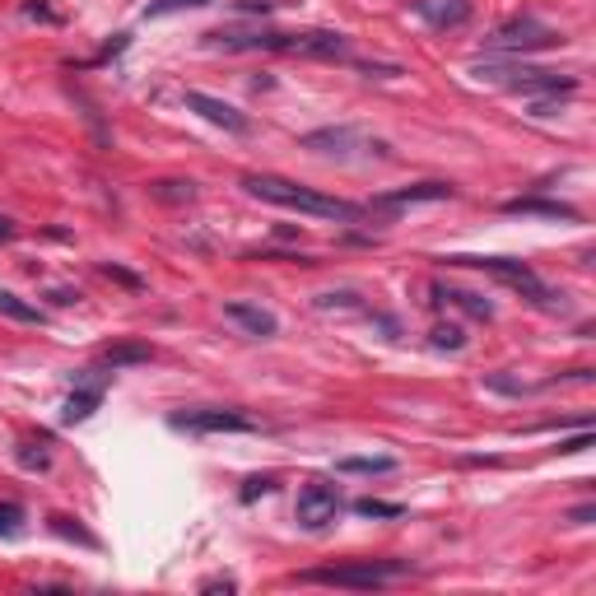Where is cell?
<instances>
[{
	"label": "cell",
	"mask_w": 596,
	"mask_h": 596,
	"mask_svg": "<svg viewBox=\"0 0 596 596\" xmlns=\"http://www.w3.org/2000/svg\"><path fill=\"white\" fill-rule=\"evenodd\" d=\"M354 513L359 517H401L406 508H401V503H382V499H359L354 503Z\"/></svg>",
	"instance_id": "obj_23"
},
{
	"label": "cell",
	"mask_w": 596,
	"mask_h": 596,
	"mask_svg": "<svg viewBox=\"0 0 596 596\" xmlns=\"http://www.w3.org/2000/svg\"><path fill=\"white\" fill-rule=\"evenodd\" d=\"M275 489V475H252L243 485V503H252V499H261V494H271Z\"/></svg>",
	"instance_id": "obj_27"
},
{
	"label": "cell",
	"mask_w": 596,
	"mask_h": 596,
	"mask_svg": "<svg viewBox=\"0 0 596 596\" xmlns=\"http://www.w3.org/2000/svg\"><path fill=\"white\" fill-rule=\"evenodd\" d=\"M52 531H56V536H70V541H80V545H98L94 536H89L80 522H70V517H52Z\"/></svg>",
	"instance_id": "obj_25"
},
{
	"label": "cell",
	"mask_w": 596,
	"mask_h": 596,
	"mask_svg": "<svg viewBox=\"0 0 596 596\" xmlns=\"http://www.w3.org/2000/svg\"><path fill=\"white\" fill-rule=\"evenodd\" d=\"M592 517H596V508H592V503H583V508H573V513H569V522H573V527H587Z\"/></svg>",
	"instance_id": "obj_33"
},
{
	"label": "cell",
	"mask_w": 596,
	"mask_h": 596,
	"mask_svg": "<svg viewBox=\"0 0 596 596\" xmlns=\"http://www.w3.org/2000/svg\"><path fill=\"white\" fill-rule=\"evenodd\" d=\"M415 14L429 28H461V24H471L475 5L471 0H415Z\"/></svg>",
	"instance_id": "obj_11"
},
{
	"label": "cell",
	"mask_w": 596,
	"mask_h": 596,
	"mask_svg": "<svg viewBox=\"0 0 596 596\" xmlns=\"http://www.w3.org/2000/svg\"><path fill=\"white\" fill-rule=\"evenodd\" d=\"M503 215H536V219H564V224H573L578 210L569 201H550V196H513V201H503Z\"/></svg>",
	"instance_id": "obj_12"
},
{
	"label": "cell",
	"mask_w": 596,
	"mask_h": 596,
	"mask_svg": "<svg viewBox=\"0 0 596 596\" xmlns=\"http://www.w3.org/2000/svg\"><path fill=\"white\" fill-rule=\"evenodd\" d=\"M0 312H5V317H14V322H42V312L33 308V303L5 294V289H0Z\"/></svg>",
	"instance_id": "obj_20"
},
{
	"label": "cell",
	"mask_w": 596,
	"mask_h": 596,
	"mask_svg": "<svg viewBox=\"0 0 596 596\" xmlns=\"http://www.w3.org/2000/svg\"><path fill=\"white\" fill-rule=\"evenodd\" d=\"M443 298H447V303H457L461 312L480 317V322H489V317H494V303H485L480 294H466V289H443V285H438L434 289V303H443Z\"/></svg>",
	"instance_id": "obj_16"
},
{
	"label": "cell",
	"mask_w": 596,
	"mask_h": 596,
	"mask_svg": "<svg viewBox=\"0 0 596 596\" xmlns=\"http://www.w3.org/2000/svg\"><path fill=\"white\" fill-rule=\"evenodd\" d=\"M434 350H466V331L461 326H434Z\"/></svg>",
	"instance_id": "obj_22"
},
{
	"label": "cell",
	"mask_w": 596,
	"mask_h": 596,
	"mask_svg": "<svg viewBox=\"0 0 596 596\" xmlns=\"http://www.w3.org/2000/svg\"><path fill=\"white\" fill-rule=\"evenodd\" d=\"M154 359V350L149 345H112V350H103V368H131V364H149Z\"/></svg>",
	"instance_id": "obj_17"
},
{
	"label": "cell",
	"mask_w": 596,
	"mask_h": 596,
	"mask_svg": "<svg viewBox=\"0 0 596 596\" xmlns=\"http://www.w3.org/2000/svg\"><path fill=\"white\" fill-rule=\"evenodd\" d=\"M224 317H229V322H238L247 331V336H275V331H280V322H275L271 312L266 308H257V303H243V298H233V303H224Z\"/></svg>",
	"instance_id": "obj_13"
},
{
	"label": "cell",
	"mask_w": 596,
	"mask_h": 596,
	"mask_svg": "<svg viewBox=\"0 0 596 596\" xmlns=\"http://www.w3.org/2000/svg\"><path fill=\"white\" fill-rule=\"evenodd\" d=\"M289 56H312V61H350V38L336 33V28H308V33H294Z\"/></svg>",
	"instance_id": "obj_10"
},
{
	"label": "cell",
	"mask_w": 596,
	"mask_h": 596,
	"mask_svg": "<svg viewBox=\"0 0 596 596\" xmlns=\"http://www.w3.org/2000/svg\"><path fill=\"white\" fill-rule=\"evenodd\" d=\"M317 308H359V294H350V289H340V294H322V298H317Z\"/></svg>",
	"instance_id": "obj_28"
},
{
	"label": "cell",
	"mask_w": 596,
	"mask_h": 596,
	"mask_svg": "<svg viewBox=\"0 0 596 596\" xmlns=\"http://www.w3.org/2000/svg\"><path fill=\"white\" fill-rule=\"evenodd\" d=\"M452 266H475V271L494 275V280H503L508 289H517V294H527L531 303H541V308H559L555 294L545 289V280L536 271H531L527 261H513V257H447Z\"/></svg>",
	"instance_id": "obj_4"
},
{
	"label": "cell",
	"mask_w": 596,
	"mask_h": 596,
	"mask_svg": "<svg viewBox=\"0 0 596 596\" xmlns=\"http://www.w3.org/2000/svg\"><path fill=\"white\" fill-rule=\"evenodd\" d=\"M475 75L489 84H503L513 94L527 98H569L578 89L573 75H559V70H536V66H475Z\"/></svg>",
	"instance_id": "obj_3"
},
{
	"label": "cell",
	"mask_w": 596,
	"mask_h": 596,
	"mask_svg": "<svg viewBox=\"0 0 596 596\" xmlns=\"http://www.w3.org/2000/svg\"><path fill=\"white\" fill-rule=\"evenodd\" d=\"M24 14H28V19H47V24H61V14L47 10L42 0H24Z\"/></svg>",
	"instance_id": "obj_29"
},
{
	"label": "cell",
	"mask_w": 596,
	"mask_h": 596,
	"mask_svg": "<svg viewBox=\"0 0 596 596\" xmlns=\"http://www.w3.org/2000/svg\"><path fill=\"white\" fill-rule=\"evenodd\" d=\"M149 196L154 201H168V205H187V201H196V182H149Z\"/></svg>",
	"instance_id": "obj_19"
},
{
	"label": "cell",
	"mask_w": 596,
	"mask_h": 596,
	"mask_svg": "<svg viewBox=\"0 0 596 596\" xmlns=\"http://www.w3.org/2000/svg\"><path fill=\"white\" fill-rule=\"evenodd\" d=\"M336 471H345V475H392L396 461L392 457H340Z\"/></svg>",
	"instance_id": "obj_18"
},
{
	"label": "cell",
	"mask_w": 596,
	"mask_h": 596,
	"mask_svg": "<svg viewBox=\"0 0 596 596\" xmlns=\"http://www.w3.org/2000/svg\"><path fill=\"white\" fill-rule=\"evenodd\" d=\"M243 187H247V196H257V201H266V205H280V210H294V215L336 219V224H359V219L368 215V205L340 201V196H322V191L298 187V182L275 177V173H247Z\"/></svg>",
	"instance_id": "obj_1"
},
{
	"label": "cell",
	"mask_w": 596,
	"mask_h": 596,
	"mask_svg": "<svg viewBox=\"0 0 596 596\" xmlns=\"http://www.w3.org/2000/svg\"><path fill=\"white\" fill-rule=\"evenodd\" d=\"M406 559H354V564H331V569H303L298 583H322V587H350V592H373L396 578H406Z\"/></svg>",
	"instance_id": "obj_2"
},
{
	"label": "cell",
	"mask_w": 596,
	"mask_h": 596,
	"mask_svg": "<svg viewBox=\"0 0 596 596\" xmlns=\"http://www.w3.org/2000/svg\"><path fill=\"white\" fill-rule=\"evenodd\" d=\"M201 592H238V578H205Z\"/></svg>",
	"instance_id": "obj_31"
},
{
	"label": "cell",
	"mask_w": 596,
	"mask_h": 596,
	"mask_svg": "<svg viewBox=\"0 0 596 596\" xmlns=\"http://www.w3.org/2000/svg\"><path fill=\"white\" fill-rule=\"evenodd\" d=\"M420 201H452V187L447 182H415V187H401V191H387L378 196V210H396V205H420Z\"/></svg>",
	"instance_id": "obj_14"
},
{
	"label": "cell",
	"mask_w": 596,
	"mask_h": 596,
	"mask_svg": "<svg viewBox=\"0 0 596 596\" xmlns=\"http://www.w3.org/2000/svg\"><path fill=\"white\" fill-rule=\"evenodd\" d=\"M103 275H112V280H122V285H131V289L140 285V275H131V271H117V266H103Z\"/></svg>",
	"instance_id": "obj_34"
},
{
	"label": "cell",
	"mask_w": 596,
	"mask_h": 596,
	"mask_svg": "<svg viewBox=\"0 0 596 596\" xmlns=\"http://www.w3.org/2000/svg\"><path fill=\"white\" fill-rule=\"evenodd\" d=\"M485 387H489V392H503V396H522V392H531L527 382H513V378H503V373H485Z\"/></svg>",
	"instance_id": "obj_26"
},
{
	"label": "cell",
	"mask_w": 596,
	"mask_h": 596,
	"mask_svg": "<svg viewBox=\"0 0 596 596\" xmlns=\"http://www.w3.org/2000/svg\"><path fill=\"white\" fill-rule=\"evenodd\" d=\"M14 457H19V466H24V471H47V466H52V457H47L38 443H24Z\"/></svg>",
	"instance_id": "obj_24"
},
{
	"label": "cell",
	"mask_w": 596,
	"mask_h": 596,
	"mask_svg": "<svg viewBox=\"0 0 596 596\" xmlns=\"http://www.w3.org/2000/svg\"><path fill=\"white\" fill-rule=\"evenodd\" d=\"M19 531H24V508H19V503H0V536L14 541Z\"/></svg>",
	"instance_id": "obj_21"
},
{
	"label": "cell",
	"mask_w": 596,
	"mask_h": 596,
	"mask_svg": "<svg viewBox=\"0 0 596 596\" xmlns=\"http://www.w3.org/2000/svg\"><path fill=\"white\" fill-rule=\"evenodd\" d=\"M294 517L303 531H326L340 517V489L326 485V480H308L294 503Z\"/></svg>",
	"instance_id": "obj_6"
},
{
	"label": "cell",
	"mask_w": 596,
	"mask_h": 596,
	"mask_svg": "<svg viewBox=\"0 0 596 596\" xmlns=\"http://www.w3.org/2000/svg\"><path fill=\"white\" fill-rule=\"evenodd\" d=\"M583 447H592V434H578V438H564V443H559V452H583Z\"/></svg>",
	"instance_id": "obj_32"
},
{
	"label": "cell",
	"mask_w": 596,
	"mask_h": 596,
	"mask_svg": "<svg viewBox=\"0 0 596 596\" xmlns=\"http://www.w3.org/2000/svg\"><path fill=\"white\" fill-rule=\"evenodd\" d=\"M10 238H14V224H10L5 215H0V243H10Z\"/></svg>",
	"instance_id": "obj_35"
},
{
	"label": "cell",
	"mask_w": 596,
	"mask_h": 596,
	"mask_svg": "<svg viewBox=\"0 0 596 596\" xmlns=\"http://www.w3.org/2000/svg\"><path fill=\"white\" fill-rule=\"evenodd\" d=\"M187 5H210V0H154L149 14H163V10H187Z\"/></svg>",
	"instance_id": "obj_30"
},
{
	"label": "cell",
	"mask_w": 596,
	"mask_h": 596,
	"mask_svg": "<svg viewBox=\"0 0 596 596\" xmlns=\"http://www.w3.org/2000/svg\"><path fill=\"white\" fill-rule=\"evenodd\" d=\"M182 103H187L191 112H201L210 126H224L229 136H247V131H252V117H247V112H238L233 103H224V98H215V94L187 89V94H182Z\"/></svg>",
	"instance_id": "obj_9"
},
{
	"label": "cell",
	"mask_w": 596,
	"mask_h": 596,
	"mask_svg": "<svg viewBox=\"0 0 596 596\" xmlns=\"http://www.w3.org/2000/svg\"><path fill=\"white\" fill-rule=\"evenodd\" d=\"M168 424L182 434H257V420L238 410H177Z\"/></svg>",
	"instance_id": "obj_7"
},
{
	"label": "cell",
	"mask_w": 596,
	"mask_h": 596,
	"mask_svg": "<svg viewBox=\"0 0 596 596\" xmlns=\"http://www.w3.org/2000/svg\"><path fill=\"white\" fill-rule=\"evenodd\" d=\"M354 145L373 149V154H387V145H382V140L359 136L354 126H326V131H308V136H303V149H312V154H336V159H350Z\"/></svg>",
	"instance_id": "obj_8"
},
{
	"label": "cell",
	"mask_w": 596,
	"mask_h": 596,
	"mask_svg": "<svg viewBox=\"0 0 596 596\" xmlns=\"http://www.w3.org/2000/svg\"><path fill=\"white\" fill-rule=\"evenodd\" d=\"M98 401H103V382H84V387H75V392L66 396V406H61V420H66V424L89 420V415L98 410Z\"/></svg>",
	"instance_id": "obj_15"
},
{
	"label": "cell",
	"mask_w": 596,
	"mask_h": 596,
	"mask_svg": "<svg viewBox=\"0 0 596 596\" xmlns=\"http://www.w3.org/2000/svg\"><path fill=\"white\" fill-rule=\"evenodd\" d=\"M559 33L550 24H541V19H531V14H517V19H508V24H499L494 33H489V47L503 56H522V52H545V47H559Z\"/></svg>",
	"instance_id": "obj_5"
}]
</instances>
